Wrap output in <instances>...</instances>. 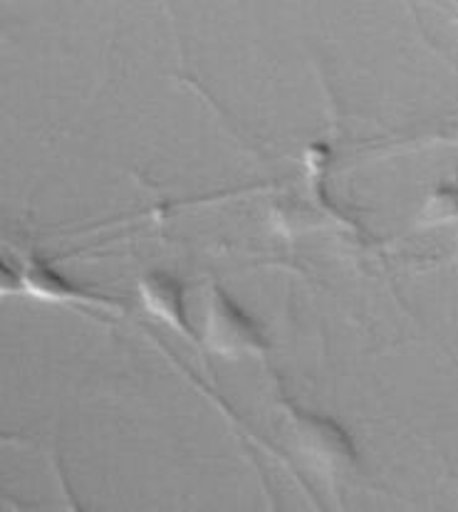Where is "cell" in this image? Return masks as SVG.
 <instances>
[{"label":"cell","instance_id":"1","mask_svg":"<svg viewBox=\"0 0 458 512\" xmlns=\"http://www.w3.org/2000/svg\"><path fill=\"white\" fill-rule=\"evenodd\" d=\"M204 342L211 352L231 359L260 357L268 349L253 317L218 285H213L208 292Z\"/></svg>","mask_w":458,"mask_h":512},{"label":"cell","instance_id":"2","mask_svg":"<svg viewBox=\"0 0 458 512\" xmlns=\"http://www.w3.org/2000/svg\"><path fill=\"white\" fill-rule=\"evenodd\" d=\"M290 421H293V433L300 451L315 466L345 473L347 468H352L357 463L355 443H352L350 433L335 419L303 409L293 411V419Z\"/></svg>","mask_w":458,"mask_h":512},{"label":"cell","instance_id":"3","mask_svg":"<svg viewBox=\"0 0 458 512\" xmlns=\"http://www.w3.org/2000/svg\"><path fill=\"white\" fill-rule=\"evenodd\" d=\"M3 275H8L10 280L18 282L20 290H23L25 295L35 297V300L57 302V305H109L107 300L82 290L75 282L67 280L65 275L57 273L50 263H45V260L38 258L35 253L25 255L18 273L13 275L8 268H3Z\"/></svg>","mask_w":458,"mask_h":512},{"label":"cell","instance_id":"4","mask_svg":"<svg viewBox=\"0 0 458 512\" xmlns=\"http://www.w3.org/2000/svg\"><path fill=\"white\" fill-rule=\"evenodd\" d=\"M139 300L144 310L156 317L159 322L169 325L174 332L184 334L186 339H194V329L189 325L184 305V285L164 270H152L139 280Z\"/></svg>","mask_w":458,"mask_h":512}]
</instances>
